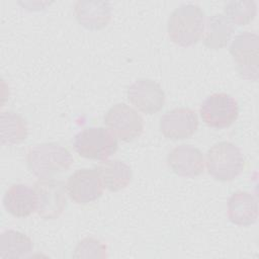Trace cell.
Returning a JSON list of instances; mask_svg holds the SVG:
<instances>
[{
  "instance_id": "6da1fadb",
  "label": "cell",
  "mask_w": 259,
  "mask_h": 259,
  "mask_svg": "<svg viewBox=\"0 0 259 259\" xmlns=\"http://www.w3.org/2000/svg\"><path fill=\"white\" fill-rule=\"evenodd\" d=\"M205 15L195 4H182L170 14L167 24L170 39L181 47L196 44L203 35Z\"/></svg>"
},
{
  "instance_id": "7a4b0ae2",
  "label": "cell",
  "mask_w": 259,
  "mask_h": 259,
  "mask_svg": "<svg viewBox=\"0 0 259 259\" xmlns=\"http://www.w3.org/2000/svg\"><path fill=\"white\" fill-rule=\"evenodd\" d=\"M29 171L36 177L51 178L67 171L72 163L71 153L57 143H44L30 148L26 155Z\"/></svg>"
},
{
  "instance_id": "3957f363",
  "label": "cell",
  "mask_w": 259,
  "mask_h": 259,
  "mask_svg": "<svg viewBox=\"0 0 259 259\" xmlns=\"http://www.w3.org/2000/svg\"><path fill=\"white\" fill-rule=\"evenodd\" d=\"M206 168L214 179L230 181L238 177L245 165L241 150L230 142H219L211 146L206 154Z\"/></svg>"
},
{
  "instance_id": "277c9868",
  "label": "cell",
  "mask_w": 259,
  "mask_h": 259,
  "mask_svg": "<svg viewBox=\"0 0 259 259\" xmlns=\"http://www.w3.org/2000/svg\"><path fill=\"white\" fill-rule=\"evenodd\" d=\"M73 146L83 158L104 161L116 152L118 144L115 136L108 128L91 126L75 136Z\"/></svg>"
},
{
  "instance_id": "5b68a950",
  "label": "cell",
  "mask_w": 259,
  "mask_h": 259,
  "mask_svg": "<svg viewBox=\"0 0 259 259\" xmlns=\"http://www.w3.org/2000/svg\"><path fill=\"white\" fill-rule=\"evenodd\" d=\"M259 37L256 33L245 31L235 36L230 46V54L237 65L240 76L257 81L259 73Z\"/></svg>"
},
{
  "instance_id": "8992f818",
  "label": "cell",
  "mask_w": 259,
  "mask_h": 259,
  "mask_svg": "<svg viewBox=\"0 0 259 259\" xmlns=\"http://www.w3.org/2000/svg\"><path fill=\"white\" fill-rule=\"evenodd\" d=\"M36 211L45 220L59 218L64 211L67 198L65 183L51 178H40L34 184Z\"/></svg>"
},
{
  "instance_id": "52a82bcc",
  "label": "cell",
  "mask_w": 259,
  "mask_h": 259,
  "mask_svg": "<svg viewBox=\"0 0 259 259\" xmlns=\"http://www.w3.org/2000/svg\"><path fill=\"white\" fill-rule=\"evenodd\" d=\"M202 121L214 128L232 125L238 118L239 106L234 97L227 93H213L200 105Z\"/></svg>"
},
{
  "instance_id": "ba28073f",
  "label": "cell",
  "mask_w": 259,
  "mask_h": 259,
  "mask_svg": "<svg viewBox=\"0 0 259 259\" xmlns=\"http://www.w3.org/2000/svg\"><path fill=\"white\" fill-rule=\"evenodd\" d=\"M104 123L122 142L133 141L144 130L142 116L125 103H116L110 107L104 115Z\"/></svg>"
},
{
  "instance_id": "9c48e42d",
  "label": "cell",
  "mask_w": 259,
  "mask_h": 259,
  "mask_svg": "<svg viewBox=\"0 0 259 259\" xmlns=\"http://www.w3.org/2000/svg\"><path fill=\"white\" fill-rule=\"evenodd\" d=\"M103 187L98 170L89 168L76 170L66 183L69 197L78 204H87L98 199L103 193Z\"/></svg>"
},
{
  "instance_id": "30bf717a",
  "label": "cell",
  "mask_w": 259,
  "mask_h": 259,
  "mask_svg": "<svg viewBox=\"0 0 259 259\" xmlns=\"http://www.w3.org/2000/svg\"><path fill=\"white\" fill-rule=\"evenodd\" d=\"M198 128L196 112L188 107H178L167 111L160 119V131L170 140L191 138Z\"/></svg>"
},
{
  "instance_id": "8fae6325",
  "label": "cell",
  "mask_w": 259,
  "mask_h": 259,
  "mask_svg": "<svg viewBox=\"0 0 259 259\" xmlns=\"http://www.w3.org/2000/svg\"><path fill=\"white\" fill-rule=\"evenodd\" d=\"M127 98L138 110L154 114L165 104V93L161 86L150 79H138L127 89Z\"/></svg>"
},
{
  "instance_id": "7c38bea8",
  "label": "cell",
  "mask_w": 259,
  "mask_h": 259,
  "mask_svg": "<svg viewBox=\"0 0 259 259\" xmlns=\"http://www.w3.org/2000/svg\"><path fill=\"white\" fill-rule=\"evenodd\" d=\"M170 169L182 177H196L204 171V157L201 151L191 145H179L173 148L167 157Z\"/></svg>"
},
{
  "instance_id": "4fadbf2b",
  "label": "cell",
  "mask_w": 259,
  "mask_h": 259,
  "mask_svg": "<svg viewBox=\"0 0 259 259\" xmlns=\"http://www.w3.org/2000/svg\"><path fill=\"white\" fill-rule=\"evenodd\" d=\"M74 13L82 26L90 30H97L109 23L111 6L105 1L80 0L75 3Z\"/></svg>"
},
{
  "instance_id": "5bb4252c",
  "label": "cell",
  "mask_w": 259,
  "mask_h": 259,
  "mask_svg": "<svg viewBox=\"0 0 259 259\" xmlns=\"http://www.w3.org/2000/svg\"><path fill=\"white\" fill-rule=\"evenodd\" d=\"M3 204L7 212L16 218H26L36 210L34 189L26 184H13L5 192Z\"/></svg>"
},
{
  "instance_id": "9a60e30c",
  "label": "cell",
  "mask_w": 259,
  "mask_h": 259,
  "mask_svg": "<svg viewBox=\"0 0 259 259\" xmlns=\"http://www.w3.org/2000/svg\"><path fill=\"white\" fill-rule=\"evenodd\" d=\"M228 217L238 226L248 227L258 219L257 198L247 191H237L228 200Z\"/></svg>"
},
{
  "instance_id": "2e32d148",
  "label": "cell",
  "mask_w": 259,
  "mask_h": 259,
  "mask_svg": "<svg viewBox=\"0 0 259 259\" xmlns=\"http://www.w3.org/2000/svg\"><path fill=\"white\" fill-rule=\"evenodd\" d=\"M103 186L109 191H118L125 188L132 181L131 167L123 161L104 160L97 168Z\"/></svg>"
},
{
  "instance_id": "e0dca14e",
  "label": "cell",
  "mask_w": 259,
  "mask_h": 259,
  "mask_svg": "<svg viewBox=\"0 0 259 259\" xmlns=\"http://www.w3.org/2000/svg\"><path fill=\"white\" fill-rule=\"evenodd\" d=\"M32 250V241L23 233L14 230H6L1 233L0 258H24L27 257Z\"/></svg>"
},
{
  "instance_id": "ac0fdd59",
  "label": "cell",
  "mask_w": 259,
  "mask_h": 259,
  "mask_svg": "<svg viewBox=\"0 0 259 259\" xmlns=\"http://www.w3.org/2000/svg\"><path fill=\"white\" fill-rule=\"evenodd\" d=\"M233 32V25L224 14H213L205 22L203 42L205 47L219 50L227 46Z\"/></svg>"
},
{
  "instance_id": "d6986e66",
  "label": "cell",
  "mask_w": 259,
  "mask_h": 259,
  "mask_svg": "<svg viewBox=\"0 0 259 259\" xmlns=\"http://www.w3.org/2000/svg\"><path fill=\"white\" fill-rule=\"evenodd\" d=\"M0 118V142L2 145H15L26 139L27 124L22 116L13 111H3Z\"/></svg>"
},
{
  "instance_id": "ffe728a7",
  "label": "cell",
  "mask_w": 259,
  "mask_h": 259,
  "mask_svg": "<svg viewBox=\"0 0 259 259\" xmlns=\"http://www.w3.org/2000/svg\"><path fill=\"white\" fill-rule=\"evenodd\" d=\"M256 3L251 0L229 1L225 4L224 15L231 22L238 26L250 23L256 16Z\"/></svg>"
},
{
  "instance_id": "44dd1931",
  "label": "cell",
  "mask_w": 259,
  "mask_h": 259,
  "mask_svg": "<svg viewBox=\"0 0 259 259\" xmlns=\"http://www.w3.org/2000/svg\"><path fill=\"white\" fill-rule=\"evenodd\" d=\"M106 250V246L100 240L87 237L77 244L73 256L76 258H105Z\"/></svg>"
}]
</instances>
